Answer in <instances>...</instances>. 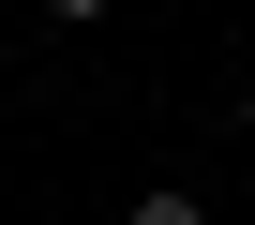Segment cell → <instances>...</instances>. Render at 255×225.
I'll return each instance as SVG.
<instances>
[{"mask_svg": "<svg viewBox=\"0 0 255 225\" xmlns=\"http://www.w3.org/2000/svg\"><path fill=\"white\" fill-rule=\"evenodd\" d=\"M135 225H210V210H195V195L165 180V195H135Z\"/></svg>", "mask_w": 255, "mask_h": 225, "instance_id": "obj_1", "label": "cell"}, {"mask_svg": "<svg viewBox=\"0 0 255 225\" xmlns=\"http://www.w3.org/2000/svg\"><path fill=\"white\" fill-rule=\"evenodd\" d=\"M45 15H60V30H90V15H105V0H45Z\"/></svg>", "mask_w": 255, "mask_h": 225, "instance_id": "obj_2", "label": "cell"}, {"mask_svg": "<svg viewBox=\"0 0 255 225\" xmlns=\"http://www.w3.org/2000/svg\"><path fill=\"white\" fill-rule=\"evenodd\" d=\"M240 135H255V90H240Z\"/></svg>", "mask_w": 255, "mask_h": 225, "instance_id": "obj_3", "label": "cell"}]
</instances>
